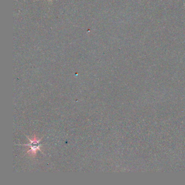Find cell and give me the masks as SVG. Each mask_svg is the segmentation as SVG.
Segmentation results:
<instances>
[{
  "instance_id": "obj_1",
  "label": "cell",
  "mask_w": 185,
  "mask_h": 185,
  "mask_svg": "<svg viewBox=\"0 0 185 185\" xmlns=\"http://www.w3.org/2000/svg\"><path fill=\"white\" fill-rule=\"evenodd\" d=\"M27 138L30 141V143H29V144H27V145H25V146H28V147H30V150L28 151L27 153L30 152L32 154H34V155L35 154V155H36V152H37L38 150L41 151V149H40V147H41V145H42L40 144V141H41V140H38L36 139V136H34V137L33 140H31V139H30L29 137H28Z\"/></svg>"
}]
</instances>
